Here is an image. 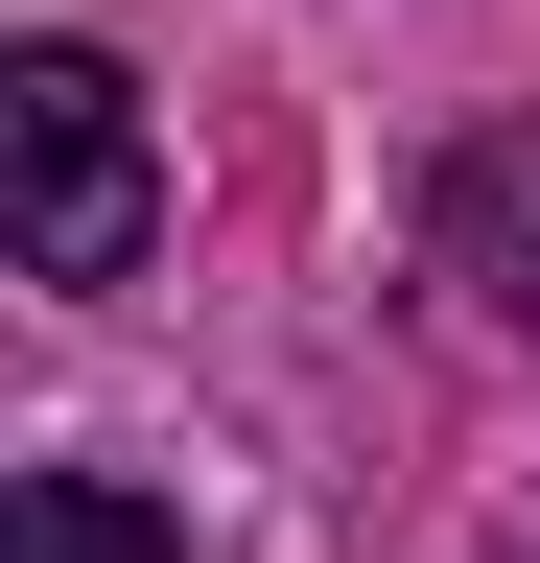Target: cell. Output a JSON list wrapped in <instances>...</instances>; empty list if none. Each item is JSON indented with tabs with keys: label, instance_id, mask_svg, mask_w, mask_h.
I'll list each match as a JSON object with an SVG mask.
<instances>
[{
	"label": "cell",
	"instance_id": "4",
	"mask_svg": "<svg viewBox=\"0 0 540 563\" xmlns=\"http://www.w3.org/2000/svg\"><path fill=\"white\" fill-rule=\"evenodd\" d=\"M517 563H540V540H517Z\"/></svg>",
	"mask_w": 540,
	"mask_h": 563
},
{
	"label": "cell",
	"instance_id": "1",
	"mask_svg": "<svg viewBox=\"0 0 540 563\" xmlns=\"http://www.w3.org/2000/svg\"><path fill=\"white\" fill-rule=\"evenodd\" d=\"M0 188H24V282L47 306H118L165 235V165H142V95H118V47L47 24L24 70H0Z\"/></svg>",
	"mask_w": 540,
	"mask_h": 563
},
{
	"label": "cell",
	"instance_id": "2",
	"mask_svg": "<svg viewBox=\"0 0 540 563\" xmlns=\"http://www.w3.org/2000/svg\"><path fill=\"white\" fill-rule=\"evenodd\" d=\"M0 563H188V517L118 493V470H24L0 493Z\"/></svg>",
	"mask_w": 540,
	"mask_h": 563
},
{
	"label": "cell",
	"instance_id": "3",
	"mask_svg": "<svg viewBox=\"0 0 540 563\" xmlns=\"http://www.w3.org/2000/svg\"><path fill=\"white\" fill-rule=\"evenodd\" d=\"M447 258L517 306V352H540V141H470L447 165Z\"/></svg>",
	"mask_w": 540,
	"mask_h": 563
}]
</instances>
